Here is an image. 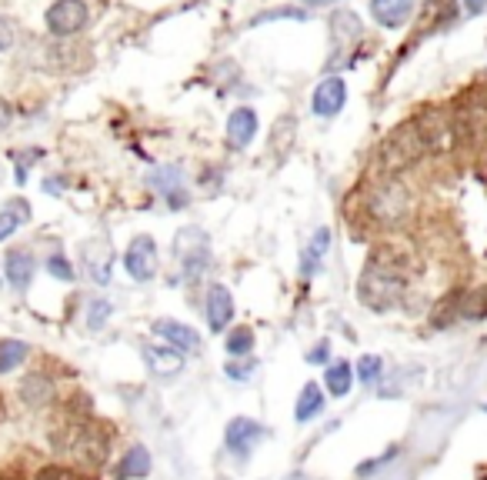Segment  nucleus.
<instances>
[{
  "label": "nucleus",
  "mask_w": 487,
  "mask_h": 480,
  "mask_svg": "<svg viewBox=\"0 0 487 480\" xmlns=\"http://www.w3.org/2000/svg\"><path fill=\"white\" fill-rule=\"evenodd\" d=\"M324 387H327V393L331 397H347L354 387V371L351 363L341 361V363H331L327 371H324Z\"/></svg>",
  "instance_id": "21"
},
{
  "label": "nucleus",
  "mask_w": 487,
  "mask_h": 480,
  "mask_svg": "<svg viewBox=\"0 0 487 480\" xmlns=\"http://www.w3.org/2000/svg\"><path fill=\"white\" fill-rule=\"evenodd\" d=\"M458 17H461L458 0H428L424 17H420V27L430 30V34H438V30H448L451 24H458Z\"/></svg>",
  "instance_id": "16"
},
{
  "label": "nucleus",
  "mask_w": 487,
  "mask_h": 480,
  "mask_svg": "<svg viewBox=\"0 0 487 480\" xmlns=\"http://www.w3.org/2000/svg\"><path fill=\"white\" fill-rule=\"evenodd\" d=\"M257 138V110L254 107H237L227 117V148L231 150H247Z\"/></svg>",
  "instance_id": "9"
},
{
  "label": "nucleus",
  "mask_w": 487,
  "mask_h": 480,
  "mask_svg": "<svg viewBox=\"0 0 487 480\" xmlns=\"http://www.w3.org/2000/svg\"><path fill=\"white\" fill-rule=\"evenodd\" d=\"M380 371H384V361H380L378 353H364L361 361H357V367H354V373L361 377L364 383H374L380 377Z\"/></svg>",
  "instance_id": "28"
},
{
  "label": "nucleus",
  "mask_w": 487,
  "mask_h": 480,
  "mask_svg": "<svg viewBox=\"0 0 487 480\" xmlns=\"http://www.w3.org/2000/svg\"><path fill=\"white\" fill-rule=\"evenodd\" d=\"M251 363H227V373H231V381H247L251 377Z\"/></svg>",
  "instance_id": "34"
},
{
  "label": "nucleus",
  "mask_w": 487,
  "mask_h": 480,
  "mask_svg": "<svg viewBox=\"0 0 487 480\" xmlns=\"http://www.w3.org/2000/svg\"><path fill=\"white\" fill-rule=\"evenodd\" d=\"M410 210H414V197L398 174H380L378 184L361 190V217L378 230H394V227L408 224Z\"/></svg>",
  "instance_id": "2"
},
{
  "label": "nucleus",
  "mask_w": 487,
  "mask_h": 480,
  "mask_svg": "<svg viewBox=\"0 0 487 480\" xmlns=\"http://www.w3.org/2000/svg\"><path fill=\"white\" fill-rule=\"evenodd\" d=\"M124 267L130 281L137 284H147V281H154L157 277V244L150 234H137L130 240V247L124 250Z\"/></svg>",
  "instance_id": "5"
},
{
  "label": "nucleus",
  "mask_w": 487,
  "mask_h": 480,
  "mask_svg": "<svg viewBox=\"0 0 487 480\" xmlns=\"http://www.w3.org/2000/svg\"><path fill=\"white\" fill-rule=\"evenodd\" d=\"M484 411H487V403H484Z\"/></svg>",
  "instance_id": "40"
},
{
  "label": "nucleus",
  "mask_w": 487,
  "mask_h": 480,
  "mask_svg": "<svg viewBox=\"0 0 487 480\" xmlns=\"http://www.w3.org/2000/svg\"><path fill=\"white\" fill-rule=\"evenodd\" d=\"M34 480H90V477L74 471V467H64V464H50V467H40Z\"/></svg>",
  "instance_id": "29"
},
{
  "label": "nucleus",
  "mask_w": 487,
  "mask_h": 480,
  "mask_svg": "<svg viewBox=\"0 0 487 480\" xmlns=\"http://www.w3.org/2000/svg\"><path fill=\"white\" fill-rule=\"evenodd\" d=\"M264 434H267L264 424L251 421V417H234V421L227 424V447L234 454H241V457H247L264 441Z\"/></svg>",
  "instance_id": "10"
},
{
  "label": "nucleus",
  "mask_w": 487,
  "mask_h": 480,
  "mask_svg": "<svg viewBox=\"0 0 487 480\" xmlns=\"http://www.w3.org/2000/svg\"><path fill=\"white\" fill-rule=\"evenodd\" d=\"M271 20H307V10L301 7H277V10H264L251 20V27H261V24H271Z\"/></svg>",
  "instance_id": "27"
},
{
  "label": "nucleus",
  "mask_w": 487,
  "mask_h": 480,
  "mask_svg": "<svg viewBox=\"0 0 487 480\" xmlns=\"http://www.w3.org/2000/svg\"><path fill=\"white\" fill-rule=\"evenodd\" d=\"M394 457H398V447H390V451L384 454V457H378V461L361 464V467H357V477H368L370 471H378V467H384V464H388V461H394Z\"/></svg>",
  "instance_id": "33"
},
{
  "label": "nucleus",
  "mask_w": 487,
  "mask_h": 480,
  "mask_svg": "<svg viewBox=\"0 0 487 480\" xmlns=\"http://www.w3.org/2000/svg\"><path fill=\"white\" fill-rule=\"evenodd\" d=\"M327 27H331V44H334V54H344V50L351 47L354 40L361 37V17L354 14V10H334L331 20H327Z\"/></svg>",
  "instance_id": "12"
},
{
  "label": "nucleus",
  "mask_w": 487,
  "mask_h": 480,
  "mask_svg": "<svg viewBox=\"0 0 487 480\" xmlns=\"http://www.w3.org/2000/svg\"><path fill=\"white\" fill-rule=\"evenodd\" d=\"M150 187H154L157 194L167 197V204L171 207H184V187H181V167H161L150 174Z\"/></svg>",
  "instance_id": "18"
},
{
  "label": "nucleus",
  "mask_w": 487,
  "mask_h": 480,
  "mask_svg": "<svg viewBox=\"0 0 487 480\" xmlns=\"http://www.w3.org/2000/svg\"><path fill=\"white\" fill-rule=\"evenodd\" d=\"M20 393H24V401L37 407V403H47L54 397V383L47 377H40V373H30L27 381H24V387H20Z\"/></svg>",
  "instance_id": "25"
},
{
  "label": "nucleus",
  "mask_w": 487,
  "mask_h": 480,
  "mask_svg": "<svg viewBox=\"0 0 487 480\" xmlns=\"http://www.w3.org/2000/svg\"><path fill=\"white\" fill-rule=\"evenodd\" d=\"M118 474L124 480H137V477H147L150 474V454L147 447H134V451L124 454V461H120Z\"/></svg>",
  "instance_id": "23"
},
{
  "label": "nucleus",
  "mask_w": 487,
  "mask_h": 480,
  "mask_svg": "<svg viewBox=\"0 0 487 480\" xmlns=\"http://www.w3.org/2000/svg\"><path fill=\"white\" fill-rule=\"evenodd\" d=\"M327 357H331V347H327V343H317V351L307 353V361L311 363H327Z\"/></svg>",
  "instance_id": "35"
},
{
  "label": "nucleus",
  "mask_w": 487,
  "mask_h": 480,
  "mask_svg": "<svg viewBox=\"0 0 487 480\" xmlns=\"http://www.w3.org/2000/svg\"><path fill=\"white\" fill-rule=\"evenodd\" d=\"M414 10H418V0H370V17L388 30L404 27L414 17Z\"/></svg>",
  "instance_id": "11"
},
{
  "label": "nucleus",
  "mask_w": 487,
  "mask_h": 480,
  "mask_svg": "<svg viewBox=\"0 0 487 480\" xmlns=\"http://www.w3.org/2000/svg\"><path fill=\"white\" fill-rule=\"evenodd\" d=\"M44 20H47V30L54 37H74V34L88 27L90 10L84 0H54L47 14H44Z\"/></svg>",
  "instance_id": "4"
},
{
  "label": "nucleus",
  "mask_w": 487,
  "mask_h": 480,
  "mask_svg": "<svg viewBox=\"0 0 487 480\" xmlns=\"http://www.w3.org/2000/svg\"><path fill=\"white\" fill-rule=\"evenodd\" d=\"M154 333L157 337H164V341L171 343V347H177L181 353L201 351V333L181 321H154Z\"/></svg>",
  "instance_id": "14"
},
{
  "label": "nucleus",
  "mask_w": 487,
  "mask_h": 480,
  "mask_svg": "<svg viewBox=\"0 0 487 480\" xmlns=\"http://www.w3.org/2000/svg\"><path fill=\"white\" fill-rule=\"evenodd\" d=\"M207 327L214 333L227 331L231 327V321H234V297H231V291H227L224 284H214L211 291H207Z\"/></svg>",
  "instance_id": "8"
},
{
  "label": "nucleus",
  "mask_w": 487,
  "mask_h": 480,
  "mask_svg": "<svg viewBox=\"0 0 487 480\" xmlns=\"http://www.w3.org/2000/svg\"><path fill=\"white\" fill-rule=\"evenodd\" d=\"M30 220V204L24 200V197H14V200H7V204L0 207V244L7 240L14 230H17L20 224H27Z\"/></svg>",
  "instance_id": "20"
},
{
  "label": "nucleus",
  "mask_w": 487,
  "mask_h": 480,
  "mask_svg": "<svg viewBox=\"0 0 487 480\" xmlns=\"http://www.w3.org/2000/svg\"><path fill=\"white\" fill-rule=\"evenodd\" d=\"M47 271H50V277H57V281H74V267L67 264V257H60V254H54L47 260Z\"/></svg>",
  "instance_id": "31"
},
{
  "label": "nucleus",
  "mask_w": 487,
  "mask_h": 480,
  "mask_svg": "<svg viewBox=\"0 0 487 480\" xmlns=\"http://www.w3.org/2000/svg\"><path fill=\"white\" fill-rule=\"evenodd\" d=\"M110 321V301H90L88 304V327L90 331H100V327H104V323Z\"/></svg>",
  "instance_id": "30"
},
{
  "label": "nucleus",
  "mask_w": 487,
  "mask_h": 480,
  "mask_svg": "<svg viewBox=\"0 0 487 480\" xmlns=\"http://www.w3.org/2000/svg\"><path fill=\"white\" fill-rule=\"evenodd\" d=\"M227 353L231 357H247L254 351V331L251 327H234V331L227 333Z\"/></svg>",
  "instance_id": "26"
},
{
  "label": "nucleus",
  "mask_w": 487,
  "mask_h": 480,
  "mask_svg": "<svg viewBox=\"0 0 487 480\" xmlns=\"http://www.w3.org/2000/svg\"><path fill=\"white\" fill-rule=\"evenodd\" d=\"M327 254H331V230H327V227H317L314 237L307 240V247L301 250V277L317 274L324 267V260H327Z\"/></svg>",
  "instance_id": "15"
},
{
  "label": "nucleus",
  "mask_w": 487,
  "mask_h": 480,
  "mask_svg": "<svg viewBox=\"0 0 487 480\" xmlns=\"http://www.w3.org/2000/svg\"><path fill=\"white\" fill-rule=\"evenodd\" d=\"M344 104H347V80L344 77H324L317 87H314V97H311V110L314 117H324L331 120L337 117L344 110Z\"/></svg>",
  "instance_id": "6"
},
{
  "label": "nucleus",
  "mask_w": 487,
  "mask_h": 480,
  "mask_svg": "<svg viewBox=\"0 0 487 480\" xmlns=\"http://www.w3.org/2000/svg\"><path fill=\"white\" fill-rule=\"evenodd\" d=\"M27 357H30V347L24 341H0V373L17 371Z\"/></svg>",
  "instance_id": "24"
},
{
  "label": "nucleus",
  "mask_w": 487,
  "mask_h": 480,
  "mask_svg": "<svg viewBox=\"0 0 487 480\" xmlns=\"http://www.w3.org/2000/svg\"><path fill=\"white\" fill-rule=\"evenodd\" d=\"M464 7H468V14H481L487 7V0H464Z\"/></svg>",
  "instance_id": "37"
},
{
  "label": "nucleus",
  "mask_w": 487,
  "mask_h": 480,
  "mask_svg": "<svg viewBox=\"0 0 487 480\" xmlns=\"http://www.w3.org/2000/svg\"><path fill=\"white\" fill-rule=\"evenodd\" d=\"M291 480H307V477H291Z\"/></svg>",
  "instance_id": "39"
},
{
  "label": "nucleus",
  "mask_w": 487,
  "mask_h": 480,
  "mask_svg": "<svg viewBox=\"0 0 487 480\" xmlns=\"http://www.w3.org/2000/svg\"><path fill=\"white\" fill-rule=\"evenodd\" d=\"M304 4H311V7H321V4H327V0H304Z\"/></svg>",
  "instance_id": "38"
},
{
  "label": "nucleus",
  "mask_w": 487,
  "mask_h": 480,
  "mask_svg": "<svg viewBox=\"0 0 487 480\" xmlns=\"http://www.w3.org/2000/svg\"><path fill=\"white\" fill-rule=\"evenodd\" d=\"M294 140H297V117H291V114H281V117L274 120V128H271V154L277 160H284L287 154H291Z\"/></svg>",
  "instance_id": "19"
},
{
  "label": "nucleus",
  "mask_w": 487,
  "mask_h": 480,
  "mask_svg": "<svg viewBox=\"0 0 487 480\" xmlns=\"http://www.w3.org/2000/svg\"><path fill=\"white\" fill-rule=\"evenodd\" d=\"M408 254L394 244H380L374 254L368 257V264L357 281V297L370 311H390L404 297L408 287Z\"/></svg>",
  "instance_id": "1"
},
{
  "label": "nucleus",
  "mask_w": 487,
  "mask_h": 480,
  "mask_svg": "<svg viewBox=\"0 0 487 480\" xmlns=\"http://www.w3.org/2000/svg\"><path fill=\"white\" fill-rule=\"evenodd\" d=\"M10 120H14V107H10L7 100H0V130L10 128Z\"/></svg>",
  "instance_id": "36"
},
{
  "label": "nucleus",
  "mask_w": 487,
  "mask_h": 480,
  "mask_svg": "<svg viewBox=\"0 0 487 480\" xmlns=\"http://www.w3.org/2000/svg\"><path fill=\"white\" fill-rule=\"evenodd\" d=\"M4 277L10 281L14 291H27L34 281V257L27 250H7L4 257Z\"/></svg>",
  "instance_id": "17"
},
{
  "label": "nucleus",
  "mask_w": 487,
  "mask_h": 480,
  "mask_svg": "<svg viewBox=\"0 0 487 480\" xmlns=\"http://www.w3.org/2000/svg\"><path fill=\"white\" fill-rule=\"evenodd\" d=\"M177 254H181V271H184L187 284H197L211 271V244H207L204 230H184Z\"/></svg>",
  "instance_id": "3"
},
{
  "label": "nucleus",
  "mask_w": 487,
  "mask_h": 480,
  "mask_svg": "<svg viewBox=\"0 0 487 480\" xmlns=\"http://www.w3.org/2000/svg\"><path fill=\"white\" fill-rule=\"evenodd\" d=\"M67 454L78 457V461L100 464L104 454H108V437L98 434L94 427H88V424H80V427H74V441H67Z\"/></svg>",
  "instance_id": "7"
},
{
  "label": "nucleus",
  "mask_w": 487,
  "mask_h": 480,
  "mask_svg": "<svg viewBox=\"0 0 487 480\" xmlns=\"http://www.w3.org/2000/svg\"><path fill=\"white\" fill-rule=\"evenodd\" d=\"M324 411V391L317 387V383H307L301 391V397H297V407H294V421L297 424H307L314 421L317 414Z\"/></svg>",
  "instance_id": "22"
},
{
  "label": "nucleus",
  "mask_w": 487,
  "mask_h": 480,
  "mask_svg": "<svg viewBox=\"0 0 487 480\" xmlns=\"http://www.w3.org/2000/svg\"><path fill=\"white\" fill-rule=\"evenodd\" d=\"M144 361L150 367V373L157 377H174V373L184 371V353L177 347H161V343H144Z\"/></svg>",
  "instance_id": "13"
},
{
  "label": "nucleus",
  "mask_w": 487,
  "mask_h": 480,
  "mask_svg": "<svg viewBox=\"0 0 487 480\" xmlns=\"http://www.w3.org/2000/svg\"><path fill=\"white\" fill-rule=\"evenodd\" d=\"M14 40H17V27H14V20L0 14V54L14 47Z\"/></svg>",
  "instance_id": "32"
}]
</instances>
